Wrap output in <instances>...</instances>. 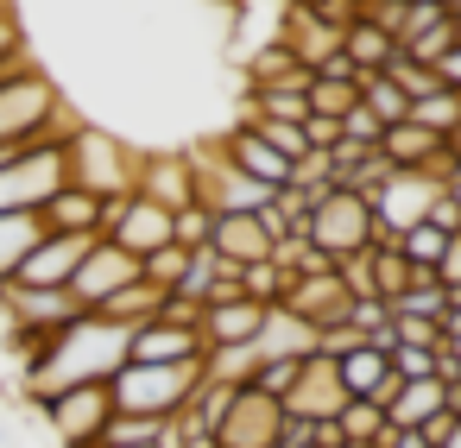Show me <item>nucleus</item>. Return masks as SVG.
Returning <instances> with one entry per match:
<instances>
[{"label": "nucleus", "instance_id": "f257e3e1", "mask_svg": "<svg viewBox=\"0 0 461 448\" xmlns=\"http://www.w3.org/2000/svg\"><path fill=\"white\" fill-rule=\"evenodd\" d=\"M127 341H133V328H121V322H102V316H77V322H64L45 347H39V360L32 366H20V404H45V398H58V391H70V385H108L121 366H127Z\"/></svg>", "mask_w": 461, "mask_h": 448}, {"label": "nucleus", "instance_id": "f03ea898", "mask_svg": "<svg viewBox=\"0 0 461 448\" xmlns=\"http://www.w3.org/2000/svg\"><path fill=\"white\" fill-rule=\"evenodd\" d=\"M77 121L64 108V89L51 83V70L26 64L14 83H0V146H39V139H64Z\"/></svg>", "mask_w": 461, "mask_h": 448}, {"label": "nucleus", "instance_id": "7ed1b4c3", "mask_svg": "<svg viewBox=\"0 0 461 448\" xmlns=\"http://www.w3.org/2000/svg\"><path fill=\"white\" fill-rule=\"evenodd\" d=\"M64 171H70L77 190H89L102 202L108 196H133L140 190V146H127V139H114V133H102L89 121H77L70 139H64Z\"/></svg>", "mask_w": 461, "mask_h": 448}, {"label": "nucleus", "instance_id": "20e7f679", "mask_svg": "<svg viewBox=\"0 0 461 448\" xmlns=\"http://www.w3.org/2000/svg\"><path fill=\"white\" fill-rule=\"evenodd\" d=\"M203 385V360H177V366H146V360H127L108 391H114V417H177Z\"/></svg>", "mask_w": 461, "mask_h": 448}, {"label": "nucleus", "instance_id": "39448f33", "mask_svg": "<svg viewBox=\"0 0 461 448\" xmlns=\"http://www.w3.org/2000/svg\"><path fill=\"white\" fill-rule=\"evenodd\" d=\"M373 202L360 196V190H348V184H335L316 209H310V221H303V240L335 265V259H348V253H366L373 246Z\"/></svg>", "mask_w": 461, "mask_h": 448}, {"label": "nucleus", "instance_id": "423d86ee", "mask_svg": "<svg viewBox=\"0 0 461 448\" xmlns=\"http://www.w3.org/2000/svg\"><path fill=\"white\" fill-rule=\"evenodd\" d=\"M26 410L39 417V429L58 448H95L102 429L114 423V391L108 385H70V391H58L45 404H26Z\"/></svg>", "mask_w": 461, "mask_h": 448}, {"label": "nucleus", "instance_id": "0eeeda50", "mask_svg": "<svg viewBox=\"0 0 461 448\" xmlns=\"http://www.w3.org/2000/svg\"><path fill=\"white\" fill-rule=\"evenodd\" d=\"M70 139V133H64ZM64 139H45V146H26L20 158L0 165V215H20V209H45L70 171H64Z\"/></svg>", "mask_w": 461, "mask_h": 448}, {"label": "nucleus", "instance_id": "6e6552de", "mask_svg": "<svg viewBox=\"0 0 461 448\" xmlns=\"http://www.w3.org/2000/svg\"><path fill=\"white\" fill-rule=\"evenodd\" d=\"M102 240H114L133 259H146V253L171 246V209L152 202V196H140V190L133 196H108L102 202Z\"/></svg>", "mask_w": 461, "mask_h": 448}, {"label": "nucleus", "instance_id": "1a4fd4ad", "mask_svg": "<svg viewBox=\"0 0 461 448\" xmlns=\"http://www.w3.org/2000/svg\"><path fill=\"white\" fill-rule=\"evenodd\" d=\"M285 435V404L259 385H240L215 423V448H278Z\"/></svg>", "mask_w": 461, "mask_h": 448}, {"label": "nucleus", "instance_id": "9d476101", "mask_svg": "<svg viewBox=\"0 0 461 448\" xmlns=\"http://www.w3.org/2000/svg\"><path fill=\"white\" fill-rule=\"evenodd\" d=\"M140 278V259L127 253V246H114V240H89V253H83V265L70 272V297H77V309H102L114 291H127Z\"/></svg>", "mask_w": 461, "mask_h": 448}, {"label": "nucleus", "instance_id": "9b49d317", "mask_svg": "<svg viewBox=\"0 0 461 448\" xmlns=\"http://www.w3.org/2000/svg\"><path fill=\"white\" fill-rule=\"evenodd\" d=\"M278 309L297 316V322H310V328H335V322H348L354 297H348V284L335 278V265H322V272H297V278L285 284Z\"/></svg>", "mask_w": 461, "mask_h": 448}, {"label": "nucleus", "instance_id": "f8f14e48", "mask_svg": "<svg viewBox=\"0 0 461 448\" xmlns=\"http://www.w3.org/2000/svg\"><path fill=\"white\" fill-rule=\"evenodd\" d=\"M209 253H221V259H234V265L272 259V253H278V221H272V209H234V215H215Z\"/></svg>", "mask_w": 461, "mask_h": 448}, {"label": "nucleus", "instance_id": "ddd939ff", "mask_svg": "<svg viewBox=\"0 0 461 448\" xmlns=\"http://www.w3.org/2000/svg\"><path fill=\"white\" fill-rule=\"evenodd\" d=\"M83 253H89V234H45L7 284H20V291H70V272L83 265Z\"/></svg>", "mask_w": 461, "mask_h": 448}, {"label": "nucleus", "instance_id": "4468645a", "mask_svg": "<svg viewBox=\"0 0 461 448\" xmlns=\"http://www.w3.org/2000/svg\"><path fill=\"white\" fill-rule=\"evenodd\" d=\"M215 146H221V158H228V165H234L247 184H259V190H272V196L291 184V158H285V152H272V146H266V139H259L247 121H234V127H228Z\"/></svg>", "mask_w": 461, "mask_h": 448}, {"label": "nucleus", "instance_id": "2eb2a0df", "mask_svg": "<svg viewBox=\"0 0 461 448\" xmlns=\"http://www.w3.org/2000/svg\"><path fill=\"white\" fill-rule=\"evenodd\" d=\"M341 404H348V391H341L335 360H329V354H310L303 372H297V385L285 391V417H297V423H329Z\"/></svg>", "mask_w": 461, "mask_h": 448}, {"label": "nucleus", "instance_id": "dca6fc26", "mask_svg": "<svg viewBox=\"0 0 461 448\" xmlns=\"http://www.w3.org/2000/svg\"><path fill=\"white\" fill-rule=\"evenodd\" d=\"M278 45L303 64V70H322L335 51H341V26H329V20H316L303 0H285V20H278Z\"/></svg>", "mask_w": 461, "mask_h": 448}, {"label": "nucleus", "instance_id": "f3484780", "mask_svg": "<svg viewBox=\"0 0 461 448\" xmlns=\"http://www.w3.org/2000/svg\"><path fill=\"white\" fill-rule=\"evenodd\" d=\"M266 303H253V297H228V303H209L203 309V322H196V335H203V354H215V347H253L259 341V328H266Z\"/></svg>", "mask_w": 461, "mask_h": 448}, {"label": "nucleus", "instance_id": "a211bd4d", "mask_svg": "<svg viewBox=\"0 0 461 448\" xmlns=\"http://www.w3.org/2000/svg\"><path fill=\"white\" fill-rule=\"evenodd\" d=\"M140 196L165 202L171 215L196 202V177H190V152H140Z\"/></svg>", "mask_w": 461, "mask_h": 448}, {"label": "nucleus", "instance_id": "6ab92c4d", "mask_svg": "<svg viewBox=\"0 0 461 448\" xmlns=\"http://www.w3.org/2000/svg\"><path fill=\"white\" fill-rule=\"evenodd\" d=\"M127 360H146V366H177V360H203V335L184 328V322H140L133 341H127Z\"/></svg>", "mask_w": 461, "mask_h": 448}, {"label": "nucleus", "instance_id": "aec40b11", "mask_svg": "<svg viewBox=\"0 0 461 448\" xmlns=\"http://www.w3.org/2000/svg\"><path fill=\"white\" fill-rule=\"evenodd\" d=\"M39 215H45L51 234H89V240H102V196H89V190H77V184H64Z\"/></svg>", "mask_w": 461, "mask_h": 448}, {"label": "nucleus", "instance_id": "412c9836", "mask_svg": "<svg viewBox=\"0 0 461 448\" xmlns=\"http://www.w3.org/2000/svg\"><path fill=\"white\" fill-rule=\"evenodd\" d=\"M310 76H316V70H303L278 39L247 58V89H297V95H310Z\"/></svg>", "mask_w": 461, "mask_h": 448}, {"label": "nucleus", "instance_id": "4be33fe9", "mask_svg": "<svg viewBox=\"0 0 461 448\" xmlns=\"http://www.w3.org/2000/svg\"><path fill=\"white\" fill-rule=\"evenodd\" d=\"M436 152H442V139H436V133H423L417 121H398V127H385V133H379V158H385L392 171H423Z\"/></svg>", "mask_w": 461, "mask_h": 448}, {"label": "nucleus", "instance_id": "5701e85b", "mask_svg": "<svg viewBox=\"0 0 461 448\" xmlns=\"http://www.w3.org/2000/svg\"><path fill=\"white\" fill-rule=\"evenodd\" d=\"M253 354L259 360H303V354H316V328L297 322V316H285V309H272L266 328H259V341H253Z\"/></svg>", "mask_w": 461, "mask_h": 448}, {"label": "nucleus", "instance_id": "b1692460", "mask_svg": "<svg viewBox=\"0 0 461 448\" xmlns=\"http://www.w3.org/2000/svg\"><path fill=\"white\" fill-rule=\"evenodd\" d=\"M436 410H448V385H442V379H404V385H398V398L385 404V423L417 429V423H429Z\"/></svg>", "mask_w": 461, "mask_h": 448}, {"label": "nucleus", "instance_id": "393cba45", "mask_svg": "<svg viewBox=\"0 0 461 448\" xmlns=\"http://www.w3.org/2000/svg\"><path fill=\"white\" fill-rule=\"evenodd\" d=\"M51 228H45V215L39 209H20V215H0V284H7L20 265H26V253L45 240Z\"/></svg>", "mask_w": 461, "mask_h": 448}, {"label": "nucleus", "instance_id": "a878e982", "mask_svg": "<svg viewBox=\"0 0 461 448\" xmlns=\"http://www.w3.org/2000/svg\"><path fill=\"white\" fill-rule=\"evenodd\" d=\"M95 316H102V322H121V328L158 322V316H165V291H158V284H146V278H133V284H127V291H114Z\"/></svg>", "mask_w": 461, "mask_h": 448}, {"label": "nucleus", "instance_id": "bb28decb", "mask_svg": "<svg viewBox=\"0 0 461 448\" xmlns=\"http://www.w3.org/2000/svg\"><path fill=\"white\" fill-rule=\"evenodd\" d=\"M392 51H398V45H392V39H385V32H379V26L366 20V13H360V20H354V26L341 32V58H348V64H354L360 76H379V70L392 64Z\"/></svg>", "mask_w": 461, "mask_h": 448}, {"label": "nucleus", "instance_id": "cd10ccee", "mask_svg": "<svg viewBox=\"0 0 461 448\" xmlns=\"http://www.w3.org/2000/svg\"><path fill=\"white\" fill-rule=\"evenodd\" d=\"M417 272H423V265H411L398 246H373V297H379V303H398Z\"/></svg>", "mask_w": 461, "mask_h": 448}, {"label": "nucleus", "instance_id": "c85d7f7f", "mask_svg": "<svg viewBox=\"0 0 461 448\" xmlns=\"http://www.w3.org/2000/svg\"><path fill=\"white\" fill-rule=\"evenodd\" d=\"M404 121H417L423 133H436V139L448 146V133L461 127V89H436V95L411 102V114H404Z\"/></svg>", "mask_w": 461, "mask_h": 448}, {"label": "nucleus", "instance_id": "c756f323", "mask_svg": "<svg viewBox=\"0 0 461 448\" xmlns=\"http://www.w3.org/2000/svg\"><path fill=\"white\" fill-rule=\"evenodd\" d=\"M379 76H385V83H398V89H404V102H423V95H436V89H448V83H442V76H436L429 64H417V58H404V51H392V64H385Z\"/></svg>", "mask_w": 461, "mask_h": 448}, {"label": "nucleus", "instance_id": "7c9ffc66", "mask_svg": "<svg viewBox=\"0 0 461 448\" xmlns=\"http://www.w3.org/2000/svg\"><path fill=\"white\" fill-rule=\"evenodd\" d=\"M335 429H341V442H379V429H385V404H373V398H348V404L335 410Z\"/></svg>", "mask_w": 461, "mask_h": 448}, {"label": "nucleus", "instance_id": "2f4dec72", "mask_svg": "<svg viewBox=\"0 0 461 448\" xmlns=\"http://www.w3.org/2000/svg\"><path fill=\"white\" fill-rule=\"evenodd\" d=\"M285 284H291V272H285L278 259H259V265H240V297H253V303H266V309H278V297H285Z\"/></svg>", "mask_w": 461, "mask_h": 448}, {"label": "nucleus", "instance_id": "473e14b6", "mask_svg": "<svg viewBox=\"0 0 461 448\" xmlns=\"http://www.w3.org/2000/svg\"><path fill=\"white\" fill-rule=\"evenodd\" d=\"M165 429H171L165 417H114V423L102 429V442H108V448H158Z\"/></svg>", "mask_w": 461, "mask_h": 448}, {"label": "nucleus", "instance_id": "72a5a7b5", "mask_svg": "<svg viewBox=\"0 0 461 448\" xmlns=\"http://www.w3.org/2000/svg\"><path fill=\"white\" fill-rule=\"evenodd\" d=\"M184 272H190V253H184V246H177V240H171V246H158V253H146V259H140V278H146V284H158V291H165V297H171V291H177V284H184Z\"/></svg>", "mask_w": 461, "mask_h": 448}, {"label": "nucleus", "instance_id": "f704fd0d", "mask_svg": "<svg viewBox=\"0 0 461 448\" xmlns=\"http://www.w3.org/2000/svg\"><path fill=\"white\" fill-rule=\"evenodd\" d=\"M310 114H329V121H341L354 102H360V83H335V76H310Z\"/></svg>", "mask_w": 461, "mask_h": 448}, {"label": "nucleus", "instance_id": "c9c22d12", "mask_svg": "<svg viewBox=\"0 0 461 448\" xmlns=\"http://www.w3.org/2000/svg\"><path fill=\"white\" fill-rule=\"evenodd\" d=\"M360 102H366V108H373V121H385V127H398V121L411 114L404 89H398V83H385V76H360Z\"/></svg>", "mask_w": 461, "mask_h": 448}, {"label": "nucleus", "instance_id": "e433bc0d", "mask_svg": "<svg viewBox=\"0 0 461 448\" xmlns=\"http://www.w3.org/2000/svg\"><path fill=\"white\" fill-rule=\"evenodd\" d=\"M411 265H423V272H436V259H442V246H448V234L442 228H429V221H417V228H404L398 240H392Z\"/></svg>", "mask_w": 461, "mask_h": 448}, {"label": "nucleus", "instance_id": "4c0bfd02", "mask_svg": "<svg viewBox=\"0 0 461 448\" xmlns=\"http://www.w3.org/2000/svg\"><path fill=\"white\" fill-rule=\"evenodd\" d=\"M209 234H215V215H209L203 202H190V209H177V215H171V240H177L184 253H203V246H209Z\"/></svg>", "mask_w": 461, "mask_h": 448}, {"label": "nucleus", "instance_id": "58836bf2", "mask_svg": "<svg viewBox=\"0 0 461 448\" xmlns=\"http://www.w3.org/2000/svg\"><path fill=\"white\" fill-rule=\"evenodd\" d=\"M398 51H404V58H417V64H429V70H436V64H442V58H448V51H455V20H442V26H429V32H417V39H404V45H398Z\"/></svg>", "mask_w": 461, "mask_h": 448}, {"label": "nucleus", "instance_id": "ea45409f", "mask_svg": "<svg viewBox=\"0 0 461 448\" xmlns=\"http://www.w3.org/2000/svg\"><path fill=\"white\" fill-rule=\"evenodd\" d=\"M303 360H310V354H303ZM303 360H259V372H253V385H259V391H272V398L285 404V391L297 385V372H303Z\"/></svg>", "mask_w": 461, "mask_h": 448}, {"label": "nucleus", "instance_id": "a19ab883", "mask_svg": "<svg viewBox=\"0 0 461 448\" xmlns=\"http://www.w3.org/2000/svg\"><path fill=\"white\" fill-rule=\"evenodd\" d=\"M379 133H385V121H373V108H366V102H354V108L341 114V139H354V146H373V152H379Z\"/></svg>", "mask_w": 461, "mask_h": 448}, {"label": "nucleus", "instance_id": "79ce46f5", "mask_svg": "<svg viewBox=\"0 0 461 448\" xmlns=\"http://www.w3.org/2000/svg\"><path fill=\"white\" fill-rule=\"evenodd\" d=\"M392 372L398 379H436V347H392Z\"/></svg>", "mask_w": 461, "mask_h": 448}, {"label": "nucleus", "instance_id": "37998d69", "mask_svg": "<svg viewBox=\"0 0 461 448\" xmlns=\"http://www.w3.org/2000/svg\"><path fill=\"white\" fill-rule=\"evenodd\" d=\"M423 221H429V228H442V234L455 240V234H461V202H455L448 190H436V196H429V209H423Z\"/></svg>", "mask_w": 461, "mask_h": 448}, {"label": "nucleus", "instance_id": "c03bdc74", "mask_svg": "<svg viewBox=\"0 0 461 448\" xmlns=\"http://www.w3.org/2000/svg\"><path fill=\"white\" fill-rule=\"evenodd\" d=\"M404 13H411L404 0H373V7H366V20H373V26H379V32H385L392 45L404 39Z\"/></svg>", "mask_w": 461, "mask_h": 448}, {"label": "nucleus", "instance_id": "a18cd8bd", "mask_svg": "<svg viewBox=\"0 0 461 448\" xmlns=\"http://www.w3.org/2000/svg\"><path fill=\"white\" fill-rule=\"evenodd\" d=\"M303 7H310L316 20H329V26H341V32H348V26H354V20L366 13V7H360V0H303Z\"/></svg>", "mask_w": 461, "mask_h": 448}, {"label": "nucleus", "instance_id": "49530a36", "mask_svg": "<svg viewBox=\"0 0 461 448\" xmlns=\"http://www.w3.org/2000/svg\"><path fill=\"white\" fill-rule=\"evenodd\" d=\"M303 139H310V152H335V146H341V121H329V114H303Z\"/></svg>", "mask_w": 461, "mask_h": 448}, {"label": "nucleus", "instance_id": "de8ad7c7", "mask_svg": "<svg viewBox=\"0 0 461 448\" xmlns=\"http://www.w3.org/2000/svg\"><path fill=\"white\" fill-rule=\"evenodd\" d=\"M436 284H442V291H461V234L442 246V259H436Z\"/></svg>", "mask_w": 461, "mask_h": 448}, {"label": "nucleus", "instance_id": "09e8293b", "mask_svg": "<svg viewBox=\"0 0 461 448\" xmlns=\"http://www.w3.org/2000/svg\"><path fill=\"white\" fill-rule=\"evenodd\" d=\"M7 58H32V51H26L20 20H14V13H0V64H7Z\"/></svg>", "mask_w": 461, "mask_h": 448}, {"label": "nucleus", "instance_id": "8fccbe9b", "mask_svg": "<svg viewBox=\"0 0 461 448\" xmlns=\"http://www.w3.org/2000/svg\"><path fill=\"white\" fill-rule=\"evenodd\" d=\"M448 429H455V410H436L429 423H417V435H423L429 448H442V435H448Z\"/></svg>", "mask_w": 461, "mask_h": 448}, {"label": "nucleus", "instance_id": "3c124183", "mask_svg": "<svg viewBox=\"0 0 461 448\" xmlns=\"http://www.w3.org/2000/svg\"><path fill=\"white\" fill-rule=\"evenodd\" d=\"M379 448H429V442H423L417 429H398V423H385V429H379Z\"/></svg>", "mask_w": 461, "mask_h": 448}, {"label": "nucleus", "instance_id": "603ef678", "mask_svg": "<svg viewBox=\"0 0 461 448\" xmlns=\"http://www.w3.org/2000/svg\"><path fill=\"white\" fill-rule=\"evenodd\" d=\"M436 76H442V83H448V89H461V45H455V51H448V58H442V64H436Z\"/></svg>", "mask_w": 461, "mask_h": 448}, {"label": "nucleus", "instance_id": "864d4df0", "mask_svg": "<svg viewBox=\"0 0 461 448\" xmlns=\"http://www.w3.org/2000/svg\"><path fill=\"white\" fill-rule=\"evenodd\" d=\"M448 20H455V45H461V7H448Z\"/></svg>", "mask_w": 461, "mask_h": 448}, {"label": "nucleus", "instance_id": "5fc2aeb1", "mask_svg": "<svg viewBox=\"0 0 461 448\" xmlns=\"http://www.w3.org/2000/svg\"><path fill=\"white\" fill-rule=\"evenodd\" d=\"M448 152H455V158H461V127H455V133H448Z\"/></svg>", "mask_w": 461, "mask_h": 448}, {"label": "nucleus", "instance_id": "6e6d98bb", "mask_svg": "<svg viewBox=\"0 0 461 448\" xmlns=\"http://www.w3.org/2000/svg\"><path fill=\"white\" fill-rule=\"evenodd\" d=\"M341 448H379V442H341Z\"/></svg>", "mask_w": 461, "mask_h": 448}, {"label": "nucleus", "instance_id": "4d7b16f0", "mask_svg": "<svg viewBox=\"0 0 461 448\" xmlns=\"http://www.w3.org/2000/svg\"><path fill=\"white\" fill-rule=\"evenodd\" d=\"M234 7H253V0H234Z\"/></svg>", "mask_w": 461, "mask_h": 448}, {"label": "nucleus", "instance_id": "13d9d810", "mask_svg": "<svg viewBox=\"0 0 461 448\" xmlns=\"http://www.w3.org/2000/svg\"><path fill=\"white\" fill-rule=\"evenodd\" d=\"M360 7H373V0H360Z\"/></svg>", "mask_w": 461, "mask_h": 448}, {"label": "nucleus", "instance_id": "bf43d9fd", "mask_svg": "<svg viewBox=\"0 0 461 448\" xmlns=\"http://www.w3.org/2000/svg\"><path fill=\"white\" fill-rule=\"evenodd\" d=\"M95 448H108V442H95Z\"/></svg>", "mask_w": 461, "mask_h": 448}, {"label": "nucleus", "instance_id": "052dcab7", "mask_svg": "<svg viewBox=\"0 0 461 448\" xmlns=\"http://www.w3.org/2000/svg\"><path fill=\"white\" fill-rule=\"evenodd\" d=\"M404 7H411V0H404Z\"/></svg>", "mask_w": 461, "mask_h": 448}, {"label": "nucleus", "instance_id": "680f3d73", "mask_svg": "<svg viewBox=\"0 0 461 448\" xmlns=\"http://www.w3.org/2000/svg\"><path fill=\"white\" fill-rule=\"evenodd\" d=\"M448 7H455V0H448Z\"/></svg>", "mask_w": 461, "mask_h": 448}]
</instances>
